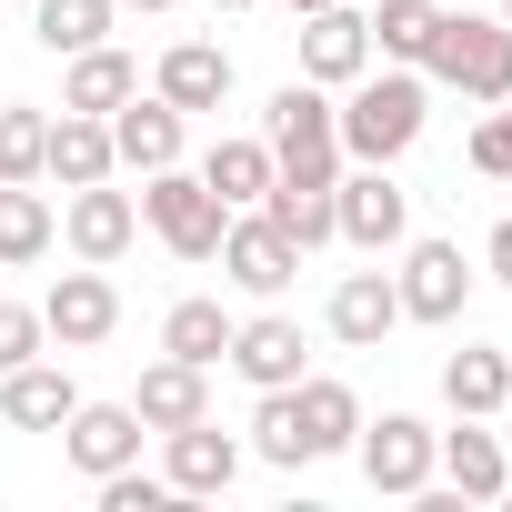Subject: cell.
Here are the masks:
<instances>
[{
  "label": "cell",
  "instance_id": "obj_28",
  "mask_svg": "<svg viewBox=\"0 0 512 512\" xmlns=\"http://www.w3.org/2000/svg\"><path fill=\"white\" fill-rule=\"evenodd\" d=\"M201 181L221 191V211H251L272 191V141H211V161H201Z\"/></svg>",
  "mask_w": 512,
  "mask_h": 512
},
{
  "label": "cell",
  "instance_id": "obj_7",
  "mask_svg": "<svg viewBox=\"0 0 512 512\" xmlns=\"http://www.w3.org/2000/svg\"><path fill=\"white\" fill-rule=\"evenodd\" d=\"M332 231H342L352 251H372V262H382V251L412 241V191H402L382 161H362V171L332 181Z\"/></svg>",
  "mask_w": 512,
  "mask_h": 512
},
{
  "label": "cell",
  "instance_id": "obj_34",
  "mask_svg": "<svg viewBox=\"0 0 512 512\" xmlns=\"http://www.w3.org/2000/svg\"><path fill=\"white\" fill-rule=\"evenodd\" d=\"M482 272H492V282H502V292H512V221H502V231H492V241H482Z\"/></svg>",
  "mask_w": 512,
  "mask_h": 512
},
{
  "label": "cell",
  "instance_id": "obj_25",
  "mask_svg": "<svg viewBox=\"0 0 512 512\" xmlns=\"http://www.w3.org/2000/svg\"><path fill=\"white\" fill-rule=\"evenodd\" d=\"M41 251H51V201H41V181H0V272L41 262Z\"/></svg>",
  "mask_w": 512,
  "mask_h": 512
},
{
  "label": "cell",
  "instance_id": "obj_38",
  "mask_svg": "<svg viewBox=\"0 0 512 512\" xmlns=\"http://www.w3.org/2000/svg\"><path fill=\"white\" fill-rule=\"evenodd\" d=\"M502 21H512V0H502Z\"/></svg>",
  "mask_w": 512,
  "mask_h": 512
},
{
  "label": "cell",
  "instance_id": "obj_18",
  "mask_svg": "<svg viewBox=\"0 0 512 512\" xmlns=\"http://www.w3.org/2000/svg\"><path fill=\"white\" fill-rule=\"evenodd\" d=\"M322 322H332V342H352V352H382V342L402 332V292H392V272H342Z\"/></svg>",
  "mask_w": 512,
  "mask_h": 512
},
{
  "label": "cell",
  "instance_id": "obj_35",
  "mask_svg": "<svg viewBox=\"0 0 512 512\" xmlns=\"http://www.w3.org/2000/svg\"><path fill=\"white\" fill-rule=\"evenodd\" d=\"M282 11H292V21H312V11H332V0H282Z\"/></svg>",
  "mask_w": 512,
  "mask_h": 512
},
{
  "label": "cell",
  "instance_id": "obj_13",
  "mask_svg": "<svg viewBox=\"0 0 512 512\" xmlns=\"http://www.w3.org/2000/svg\"><path fill=\"white\" fill-rule=\"evenodd\" d=\"M61 452H71V472H81V482H101V472L141 462V412H131V402H71Z\"/></svg>",
  "mask_w": 512,
  "mask_h": 512
},
{
  "label": "cell",
  "instance_id": "obj_37",
  "mask_svg": "<svg viewBox=\"0 0 512 512\" xmlns=\"http://www.w3.org/2000/svg\"><path fill=\"white\" fill-rule=\"evenodd\" d=\"M211 11H251V0H211Z\"/></svg>",
  "mask_w": 512,
  "mask_h": 512
},
{
  "label": "cell",
  "instance_id": "obj_24",
  "mask_svg": "<svg viewBox=\"0 0 512 512\" xmlns=\"http://www.w3.org/2000/svg\"><path fill=\"white\" fill-rule=\"evenodd\" d=\"M442 402H452L462 422H492V412L512 402V362H502V352H482V342H462V352L442 362Z\"/></svg>",
  "mask_w": 512,
  "mask_h": 512
},
{
  "label": "cell",
  "instance_id": "obj_11",
  "mask_svg": "<svg viewBox=\"0 0 512 512\" xmlns=\"http://www.w3.org/2000/svg\"><path fill=\"white\" fill-rule=\"evenodd\" d=\"M161 482H171L181 502H211V492H231V482H241V442L201 412V422L161 432Z\"/></svg>",
  "mask_w": 512,
  "mask_h": 512
},
{
  "label": "cell",
  "instance_id": "obj_16",
  "mask_svg": "<svg viewBox=\"0 0 512 512\" xmlns=\"http://www.w3.org/2000/svg\"><path fill=\"white\" fill-rule=\"evenodd\" d=\"M181 141H191V111H171L161 91H151V101L131 91V101L111 111V151H121V171H171Z\"/></svg>",
  "mask_w": 512,
  "mask_h": 512
},
{
  "label": "cell",
  "instance_id": "obj_5",
  "mask_svg": "<svg viewBox=\"0 0 512 512\" xmlns=\"http://www.w3.org/2000/svg\"><path fill=\"white\" fill-rule=\"evenodd\" d=\"M141 221H151V241L171 251V262H211V251H221V191L201 181V171H141Z\"/></svg>",
  "mask_w": 512,
  "mask_h": 512
},
{
  "label": "cell",
  "instance_id": "obj_1",
  "mask_svg": "<svg viewBox=\"0 0 512 512\" xmlns=\"http://www.w3.org/2000/svg\"><path fill=\"white\" fill-rule=\"evenodd\" d=\"M352 432H362V392L332 382V372H302V382H282V392L251 402V452L282 462V472H302L322 452H352Z\"/></svg>",
  "mask_w": 512,
  "mask_h": 512
},
{
  "label": "cell",
  "instance_id": "obj_8",
  "mask_svg": "<svg viewBox=\"0 0 512 512\" xmlns=\"http://www.w3.org/2000/svg\"><path fill=\"white\" fill-rule=\"evenodd\" d=\"M211 262H221L251 302H272V292H292V272H302V241H292L262 201H251V211H231V221H221V251H211Z\"/></svg>",
  "mask_w": 512,
  "mask_h": 512
},
{
  "label": "cell",
  "instance_id": "obj_2",
  "mask_svg": "<svg viewBox=\"0 0 512 512\" xmlns=\"http://www.w3.org/2000/svg\"><path fill=\"white\" fill-rule=\"evenodd\" d=\"M332 121H342V161H382V171H392V161L422 141V121H432V81L402 71V61H392V71H362Z\"/></svg>",
  "mask_w": 512,
  "mask_h": 512
},
{
  "label": "cell",
  "instance_id": "obj_32",
  "mask_svg": "<svg viewBox=\"0 0 512 512\" xmlns=\"http://www.w3.org/2000/svg\"><path fill=\"white\" fill-rule=\"evenodd\" d=\"M472 171H482V181H512V101H482V121H472Z\"/></svg>",
  "mask_w": 512,
  "mask_h": 512
},
{
  "label": "cell",
  "instance_id": "obj_17",
  "mask_svg": "<svg viewBox=\"0 0 512 512\" xmlns=\"http://www.w3.org/2000/svg\"><path fill=\"white\" fill-rule=\"evenodd\" d=\"M121 171V151H111V121L101 111H61L51 121V141H41V181H61V191H91V181H111Z\"/></svg>",
  "mask_w": 512,
  "mask_h": 512
},
{
  "label": "cell",
  "instance_id": "obj_30",
  "mask_svg": "<svg viewBox=\"0 0 512 512\" xmlns=\"http://www.w3.org/2000/svg\"><path fill=\"white\" fill-rule=\"evenodd\" d=\"M262 211H272V221H282V231H292L302 251L342 241V231H332V191H302V181H272V191H262Z\"/></svg>",
  "mask_w": 512,
  "mask_h": 512
},
{
  "label": "cell",
  "instance_id": "obj_29",
  "mask_svg": "<svg viewBox=\"0 0 512 512\" xmlns=\"http://www.w3.org/2000/svg\"><path fill=\"white\" fill-rule=\"evenodd\" d=\"M432 31H442V0H382V11H372V51L402 61V71H422Z\"/></svg>",
  "mask_w": 512,
  "mask_h": 512
},
{
  "label": "cell",
  "instance_id": "obj_19",
  "mask_svg": "<svg viewBox=\"0 0 512 512\" xmlns=\"http://www.w3.org/2000/svg\"><path fill=\"white\" fill-rule=\"evenodd\" d=\"M71 402H81V382L61 372V362H21V372H0V422H11V432H61L71 422Z\"/></svg>",
  "mask_w": 512,
  "mask_h": 512
},
{
  "label": "cell",
  "instance_id": "obj_15",
  "mask_svg": "<svg viewBox=\"0 0 512 512\" xmlns=\"http://www.w3.org/2000/svg\"><path fill=\"white\" fill-rule=\"evenodd\" d=\"M251 392H282V382H302V322L292 312H251V322H231V352H221Z\"/></svg>",
  "mask_w": 512,
  "mask_h": 512
},
{
  "label": "cell",
  "instance_id": "obj_10",
  "mask_svg": "<svg viewBox=\"0 0 512 512\" xmlns=\"http://www.w3.org/2000/svg\"><path fill=\"white\" fill-rule=\"evenodd\" d=\"M392 292H402V322H462V302H472V262H462V241H402Z\"/></svg>",
  "mask_w": 512,
  "mask_h": 512
},
{
  "label": "cell",
  "instance_id": "obj_26",
  "mask_svg": "<svg viewBox=\"0 0 512 512\" xmlns=\"http://www.w3.org/2000/svg\"><path fill=\"white\" fill-rule=\"evenodd\" d=\"M161 352L211 372V362L231 352V312H221V302H201V292H191V302H171V312H161Z\"/></svg>",
  "mask_w": 512,
  "mask_h": 512
},
{
  "label": "cell",
  "instance_id": "obj_6",
  "mask_svg": "<svg viewBox=\"0 0 512 512\" xmlns=\"http://www.w3.org/2000/svg\"><path fill=\"white\" fill-rule=\"evenodd\" d=\"M352 452H362V482H372V492H402V502H422L432 472H442V432H432L422 412H382V422H362Z\"/></svg>",
  "mask_w": 512,
  "mask_h": 512
},
{
  "label": "cell",
  "instance_id": "obj_20",
  "mask_svg": "<svg viewBox=\"0 0 512 512\" xmlns=\"http://www.w3.org/2000/svg\"><path fill=\"white\" fill-rule=\"evenodd\" d=\"M151 91H161L171 111H221V101H231V51H221V41H171L161 71H151Z\"/></svg>",
  "mask_w": 512,
  "mask_h": 512
},
{
  "label": "cell",
  "instance_id": "obj_23",
  "mask_svg": "<svg viewBox=\"0 0 512 512\" xmlns=\"http://www.w3.org/2000/svg\"><path fill=\"white\" fill-rule=\"evenodd\" d=\"M442 472H452V502H502V492H512V462H502V432H482V422L442 432Z\"/></svg>",
  "mask_w": 512,
  "mask_h": 512
},
{
  "label": "cell",
  "instance_id": "obj_27",
  "mask_svg": "<svg viewBox=\"0 0 512 512\" xmlns=\"http://www.w3.org/2000/svg\"><path fill=\"white\" fill-rule=\"evenodd\" d=\"M111 21H121V0H41V11H31V41L71 61V51L111 41Z\"/></svg>",
  "mask_w": 512,
  "mask_h": 512
},
{
  "label": "cell",
  "instance_id": "obj_22",
  "mask_svg": "<svg viewBox=\"0 0 512 512\" xmlns=\"http://www.w3.org/2000/svg\"><path fill=\"white\" fill-rule=\"evenodd\" d=\"M131 91H141V61H131V51H111V41H91V51H71L61 111H101V121H111V111H121Z\"/></svg>",
  "mask_w": 512,
  "mask_h": 512
},
{
  "label": "cell",
  "instance_id": "obj_39",
  "mask_svg": "<svg viewBox=\"0 0 512 512\" xmlns=\"http://www.w3.org/2000/svg\"><path fill=\"white\" fill-rule=\"evenodd\" d=\"M502 412H512V402H502Z\"/></svg>",
  "mask_w": 512,
  "mask_h": 512
},
{
  "label": "cell",
  "instance_id": "obj_31",
  "mask_svg": "<svg viewBox=\"0 0 512 512\" xmlns=\"http://www.w3.org/2000/svg\"><path fill=\"white\" fill-rule=\"evenodd\" d=\"M41 141H51V121H41L31 101L0 111V181H41Z\"/></svg>",
  "mask_w": 512,
  "mask_h": 512
},
{
  "label": "cell",
  "instance_id": "obj_12",
  "mask_svg": "<svg viewBox=\"0 0 512 512\" xmlns=\"http://www.w3.org/2000/svg\"><path fill=\"white\" fill-rule=\"evenodd\" d=\"M61 241H71V262H121V251L141 241V201L131 191H111V181H91V191H71V211H61Z\"/></svg>",
  "mask_w": 512,
  "mask_h": 512
},
{
  "label": "cell",
  "instance_id": "obj_36",
  "mask_svg": "<svg viewBox=\"0 0 512 512\" xmlns=\"http://www.w3.org/2000/svg\"><path fill=\"white\" fill-rule=\"evenodd\" d=\"M121 11H171V0H121Z\"/></svg>",
  "mask_w": 512,
  "mask_h": 512
},
{
  "label": "cell",
  "instance_id": "obj_14",
  "mask_svg": "<svg viewBox=\"0 0 512 512\" xmlns=\"http://www.w3.org/2000/svg\"><path fill=\"white\" fill-rule=\"evenodd\" d=\"M362 71H372V21H362V11H342V0H332V11H312V21H302V81L352 91Z\"/></svg>",
  "mask_w": 512,
  "mask_h": 512
},
{
  "label": "cell",
  "instance_id": "obj_33",
  "mask_svg": "<svg viewBox=\"0 0 512 512\" xmlns=\"http://www.w3.org/2000/svg\"><path fill=\"white\" fill-rule=\"evenodd\" d=\"M51 332H41V312H21V302H0V372H21L31 352H41Z\"/></svg>",
  "mask_w": 512,
  "mask_h": 512
},
{
  "label": "cell",
  "instance_id": "obj_4",
  "mask_svg": "<svg viewBox=\"0 0 512 512\" xmlns=\"http://www.w3.org/2000/svg\"><path fill=\"white\" fill-rule=\"evenodd\" d=\"M422 81H442V91H462V101H512V21L492 11H442V31H432V51H422Z\"/></svg>",
  "mask_w": 512,
  "mask_h": 512
},
{
  "label": "cell",
  "instance_id": "obj_3",
  "mask_svg": "<svg viewBox=\"0 0 512 512\" xmlns=\"http://www.w3.org/2000/svg\"><path fill=\"white\" fill-rule=\"evenodd\" d=\"M262 141H272V181H302V191L342 181V121H332L322 81H282L272 111H262Z\"/></svg>",
  "mask_w": 512,
  "mask_h": 512
},
{
  "label": "cell",
  "instance_id": "obj_21",
  "mask_svg": "<svg viewBox=\"0 0 512 512\" xmlns=\"http://www.w3.org/2000/svg\"><path fill=\"white\" fill-rule=\"evenodd\" d=\"M131 412H141V432H181V422H201V412H211V372H201V362H171V352H161V362L141 372Z\"/></svg>",
  "mask_w": 512,
  "mask_h": 512
},
{
  "label": "cell",
  "instance_id": "obj_9",
  "mask_svg": "<svg viewBox=\"0 0 512 512\" xmlns=\"http://www.w3.org/2000/svg\"><path fill=\"white\" fill-rule=\"evenodd\" d=\"M41 332H51L61 352H101V342L121 332V292H111V272H101V262L61 272V282L41 292Z\"/></svg>",
  "mask_w": 512,
  "mask_h": 512
}]
</instances>
